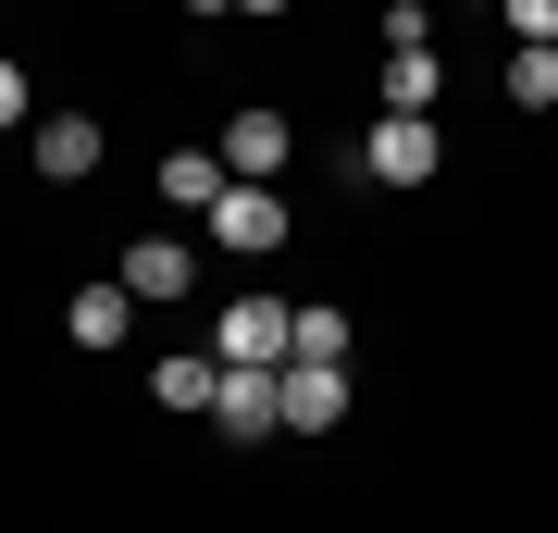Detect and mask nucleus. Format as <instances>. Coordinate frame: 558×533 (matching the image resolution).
<instances>
[{
	"mask_svg": "<svg viewBox=\"0 0 558 533\" xmlns=\"http://www.w3.org/2000/svg\"><path fill=\"white\" fill-rule=\"evenodd\" d=\"M497 13H509L521 50H558V0H497Z\"/></svg>",
	"mask_w": 558,
	"mask_h": 533,
	"instance_id": "nucleus-14",
	"label": "nucleus"
},
{
	"mask_svg": "<svg viewBox=\"0 0 558 533\" xmlns=\"http://www.w3.org/2000/svg\"><path fill=\"white\" fill-rule=\"evenodd\" d=\"M286 348H299V311H286V298H236V311L211 323V360H236V373H274Z\"/></svg>",
	"mask_w": 558,
	"mask_h": 533,
	"instance_id": "nucleus-2",
	"label": "nucleus"
},
{
	"mask_svg": "<svg viewBox=\"0 0 558 533\" xmlns=\"http://www.w3.org/2000/svg\"><path fill=\"white\" fill-rule=\"evenodd\" d=\"M161 410H211V385H223V360H161Z\"/></svg>",
	"mask_w": 558,
	"mask_h": 533,
	"instance_id": "nucleus-12",
	"label": "nucleus"
},
{
	"mask_svg": "<svg viewBox=\"0 0 558 533\" xmlns=\"http://www.w3.org/2000/svg\"><path fill=\"white\" fill-rule=\"evenodd\" d=\"M0 124H25V75H13V62H0Z\"/></svg>",
	"mask_w": 558,
	"mask_h": 533,
	"instance_id": "nucleus-16",
	"label": "nucleus"
},
{
	"mask_svg": "<svg viewBox=\"0 0 558 533\" xmlns=\"http://www.w3.org/2000/svg\"><path fill=\"white\" fill-rule=\"evenodd\" d=\"M435 87H447L435 50H385V112H435Z\"/></svg>",
	"mask_w": 558,
	"mask_h": 533,
	"instance_id": "nucleus-10",
	"label": "nucleus"
},
{
	"mask_svg": "<svg viewBox=\"0 0 558 533\" xmlns=\"http://www.w3.org/2000/svg\"><path fill=\"white\" fill-rule=\"evenodd\" d=\"M112 286L124 298H186V286H199V249H186V237H137L112 261Z\"/></svg>",
	"mask_w": 558,
	"mask_h": 533,
	"instance_id": "nucleus-5",
	"label": "nucleus"
},
{
	"mask_svg": "<svg viewBox=\"0 0 558 533\" xmlns=\"http://www.w3.org/2000/svg\"><path fill=\"white\" fill-rule=\"evenodd\" d=\"M223 174H236V186H260V174H274V161H286V112H260V99H248V112H223Z\"/></svg>",
	"mask_w": 558,
	"mask_h": 533,
	"instance_id": "nucleus-6",
	"label": "nucleus"
},
{
	"mask_svg": "<svg viewBox=\"0 0 558 533\" xmlns=\"http://www.w3.org/2000/svg\"><path fill=\"white\" fill-rule=\"evenodd\" d=\"M223 186H236V174H223V149H174V161H161V198H186V211H211Z\"/></svg>",
	"mask_w": 558,
	"mask_h": 533,
	"instance_id": "nucleus-11",
	"label": "nucleus"
},
{
	"mask_svg": "<svg viewBox=\"0 0 558 533\" xmlns=\"http://www.w3.org/2000/svg\"><path fill=\"white\" fill-rule=\"evenodd\" d=\"M348 174H373V186H422V174H447L435 112H373V137L348 149Z\"/></svg>",
	"mask_w": 558,
	"mask_h": 533,
	"instance_id": "nucleus-1",
	"label": "nucleus"
},
{
	"mask_svg": "<svg viewBox=\"0 0 558 533\" xmlns=\"http://www.w3.org/2000/svg\"><path fill=\"white\" fill-rule=\"evenodd\" d=\"M286 360H348V323L336 311H299V348H286Z\"/></svg>",
	"mask_w": 558,
	"mask_h": 533,
	"instance_id": "nucleus-15",
	"label": "nucleus"
},
{
	"mask_svg": "<svg viewBox=\"0 0 558 533\" xmlns=\"http://www.w3.org/2000/svg\"><path fill=\"white\" fill-rule=\"evenodd\" d=\"M38 174L50 186H87V174H100V124H87V112H50L38 124Z\"/></svg>",
	"mask_w": 558,
	"mask_h": 533,
	"instance_id": "nucleus-8",
	"label": "nucleus"
},
{
	"mask_svg": "<svg viewBox=\"0 0 558 533\" xmlns=\"http://www.w3.org/2000/svg\"><path fill=\"white\" fill-rule=\"evenodd\" d=\"M124 323H137V298H124V286H75L62 336H75V348H124Z\"/></svg>",
	"mask_w": 558,
	"mask_h": 533,
	"instance_id": "nucleus-9",
	"label": "nucleus"
},
{
	"mask_svg": "<svg viewBox=\"0 0 558 533\" xmlns=\"http://www.w3.org/2000/svg\"><path fill=\"white\" fill-rule=\"evenodd\" d=\"M274 410H286V435H336V422H348V360H286Z\"/></svg>",
	"mask_w": 558,
	"mask_h": 533,
	"instance_id": "nucleus-3",
	"label": "nucleus"
},
{
	"mask_svg": "<svg viewBox=\"0 0 558 533\" xmlns=\"http://www.w3.org/2000/svg\"><path fill=\"white\" fill-rule=\"evenodd\" d=\"M509 99L546 112V99H558V50H509Z\"/></svg>",
	"mask_w": 558,
	"mask_h": 533,
	"instance_id": "nucleus-13",
	"label": "nucleus"
},
{
	"mask_svg": "<svg viewBox=\"0 0 558 533\" xmlns=\"http://www.w3.org/2000/svg\"><path fill=\"white\" fill-rule=\"evenodd\" d=\"M211 249H236V261L286 249V198H274V186H223V198H211Z\"/></svg>",
	"mask_w": 558,
	"mask_h": 533,
	"instance_id": "nucleus-4",
	"label": "nucleus"
},
{
	"mask_svg": "<svg viewBox=\"0 0 558 533\" xmlns=\"http://www.w3.org/2000/svg\"><path fill=\"white\" fill-rule=\"evenodd\" d=\"M236 13H286V0H236Z\"/></svg>",
	"mask_w": 558,
	"mask_h": 533,
	"instance_id": "nucleus-17",
	"label": "nucleus"
},
{
	"mask_svg": "<svg viewBox=\"0 0 558 533\" xmlns=\"http://www.w3.org/2000/svg\"><path fill=\"white\" fill-rule=\"evenodd\" d=\"M274 373H286V360H274ZM274 373H236V360H223V385H211V422H223V435H274Z\"/></svg>",
	"mask_w": 558,
	"mask_h": 533,
	"instance_id": "nucleus-7",
	"label": "nucleus"
}]
</instances>
